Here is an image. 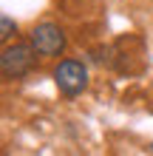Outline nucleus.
Returning <instances> with one entry per match:
<instances>
[{
	"instance_id": "39448f33",
	"label": "nucleus",
	"mask_w": 153,
	"mask_h": 156,
	"mask_svg": "<svg viewBox=\"0 0 153 156\" xmlns=\"http://www.w3.org/2000/svg\"><path fill=\"white\" fill-rule=\"evenodd\" d=\"M150 153H153V142H150Z\"/></svg>"
},
{
	"instance_id": "20e7f679",
	"label": "nucleus",
	"mask_w": 153,
	"mask_h": 156,
	"mask_svg": "<svg viewBox=\"0 0 153 156\" xmlns=\"http://www.w3.org/2000/svg\"><path fill=\"white\" fill-rule=\"evenodd\" d=\"M14 34H17V23H14L9 14H3V17H0V40H3V43H9V40L14 37Z\"/></svg>"
},
{
	"instance_id": "f257e3e1",
	"label": "nucleus",
	"mask_w": 153,
	"mask_h": 156,
	"mask_svg": "<svg viewBox=\"0 0 153 156\" xmlns=\"http://www.w3.org/2000/svg\"><path fill=\"white\" fill-rule=\"evenodd\" d=\"M34 60H37V48L31 45V40L6 45L3 54H0V71H3L6 80H20L34 68Z\"/></svg>"
},
{
	"instance_id": "f03ea898",
	"label": "nucleus",
	"mask_w": 153,
	"mask_h": 156,
	"mask_svg": "<svg viewBox=\"0 0 153 156\" xmlns=\"http://www.w3.org/2000/svg\"><path fill=\"white\" fill-rule=\"evenodd\" d=\"M54 85H57L65 97H77L88 88V68L79 60H60L51 71Z\"/></svg>"
},
{
	"instance_id": "7ed1b4c3",
	"label": "nucleus",
	"mask_w": 153,
	"mask_h": 156,
	"mask_svg": "<svg viewBox=\"0 0 153 156\" xmlns=\"http://www.w3.org/2000/svg\"><path fill=\"white\" fill-rule=\"evenodd\" d=\"M31 45L37 48L40 57H60L65 51V31L60 29L57 23H40L31 29Z\"/></svg>"
}]
</instances>
